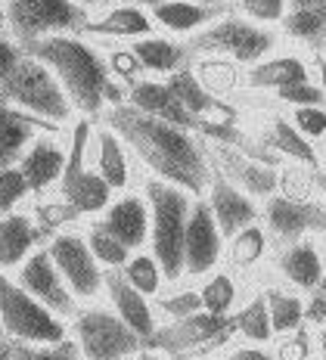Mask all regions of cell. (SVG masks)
Returning <instances> with one entry per match:
<instances>
[{
    "mask_svg": "<svg viewBox=\"0 0 326 360\" xmlns=\"http://www.w3.org/2000/svg\"><path fill=\"white\" fill-rule=\"evenodd\" d=\"M106 124L115 127L118 137L125 140V146L156 177L184 186L193 196H206L208 180H211V165L206 162V153L196 143L189 127L146 115V112L134 109L131 103L109 106Z\"/></svg>",
    "mask_w": 326,
    "mask_h": 360,
    "instance_id": "cell-1",
    "label": "cell"
},
{
    "mask_svg": "<svg viewBox=\"0 0 326 360\" xmlns=\"http://www.w3.org/2000/svg\"><path fill=\"white\" fill-rule=\"evenodd\" d=\"M28 53L41 59L47 69L59 78L65 96L72 106L84 115H100L106 106H118L125 103V90L109 78V65L94 47H87L78 37H37V41L25 44Z\"/></svg>",
    "mask_w": 326,
    "mask_h": 360,
    "instance_id": "cell-2",
    "label": "cell"
},
{
    "mask_svg": "<svg viewBox=\"0 0 326 360\" xmlns=\"http://www.w3.org/2000/svg\"><path fill=\"white\" fill-rule=\"evenodd\" d=\"M143 193L149 202V252L162 264L165 280L177 283L184 276V233L196 196L162 177H149Z\"/></svg>",
    "mask_w": 326,
    "mask_h": 360,
    "instance_id": "cell-3",
    "label": "cell"
},
{
    "mask_svg": "<svg viewBox=\"0 0 326 360\" xmlns=\"http://www.w3.org/2000/svg\"><path fill=\"white\" fill-rule=\"evenodd\" d=\"M280 28L270 25H258V22L246 16H227V10L218 16L211 25H206L199 34L189 41V47L196 53H218L233 59L237 65L249 69V65L261 63L264 56H270L274 50H280Z\"/></svg>",
    "mask_w": 326,
    "mask_h": 360,
    "instance_id": "cell-4",
    "label": "cell"
},
{
    "mask_svg": "<svg viewBox=\"0 0 326 360\" xmlns=\"http://www.w3.org/2000/svg\"><path fill=\"white\" fill-rule=\"evenodd\" d=\"M0 103L19 106L37 118H47V122H65L75 109L59 78L32 53L28 59H19L16 72L0 84Z\"/></svg>",
    "mask_w": 326,
    "mask_h": 360,
    "instance_id": "cell-5",
    "label": "cell"
},
{
    "mask_svg": "<svg viewBox=\"0 0 326 360\" xmlns=\"http://www.w3.org/2000/svg\"><path fill=\"white\" fill-rule=\"evenodd\" d=\"M0 326L19 342L28 345H56L65 335V326L47 304H41L22 283H13L0 270Z\"/></svg>",
    "mask_w": 326,
    "mask_h": 360,
    "instance_id": "cell-6",
    "label": "cell"
},
{
    "mask_svg": "<svg viewBox=\"0 0 326 360\" xmlns=\"http://www.w3.org/2000/svg\"><path fill=\"white\" fill-rule=\"evenodd\" d=\"M6 22L22 44H32L47 34L81 32L87 13L78 0H10Z\"/></svg>",
    "mask_w": 326,
    "mask_h": 360,
    "instance_id": "cell-7",
    "label": "cell"
},
{
    "mask_svg": "<svg viewBox=\"0 0 326 360\" xmlns=\"http://www.w3.org/2000/svg\"><path fill=\"white\" fill-rule=\"evenodd\" d=\"M75 342H78L81 354L94 360L131 357L143 351L140 335L115 311H103V307H90L75 317Z\"/></svg>",
    "mask_w": 326,
    "mask_h": 360,
    "instance_id": "cell-8",
    "label": "cell"
},
{
    "mask_svg": "<svg viewBox=\"0 0 326 360\" xmlns=\"http://www.w3.org/2000/svg\"><path fill=\"white\" fill-rule=\"evenodd\" d=\"M326 221V205L305 193H286L277 190L274 196L261 202V224L268 227L270 239L280 243H292L301 236H317V230Z\"/></svg>",
    "mask_w": 326,
    "mask_h": 360,
    "instance_id": "cell-9",
    "label": "cell"
},
{
    "mask_svg": "<svg viewBox=\"0 0 326 360\" xmlns=\"http://www.w3.org/2000/svg\"><path fill=\"white\" fill-rule=\"evenodd\" d=\"M227 239L206 196H196L184 233V276H206L224 261Z\"/></svg>",
    "mask_w": 326,
    "mask_h": 360,
    "instance_id": "cell-10",
    "label": "cell"
},
{
    "mask_svg": "<svg viewBox=\"0 0 326 360\" xmlns=\"http://www.w3.org/2000/svg\"><path fill=\"white\" fill-rule=\"evenodd\" d=\"M47 252L75 298H96L103 292L106 270L100 261L94 258L87 239H81L78 233H63L53 239Z\"/></svg>",
    "mask_w": 326,
    "mask_h": 360,
    "instance_id": "cell-11",
    "label": "cell"
},
{
    "mask_svg": "<svg viewBox=\"0 0 326 360\" xmlns=\"http://www.w3.org/2000/svg\"><path fill=\"white\" fill-rule=\"evenodd\" d=\"M274 274L289 289L308 295L311 289L326 283V255L317 236H301L292 243H280L274 255Z\"/></svg>",
    "mask_w": 326,
    "mask_h": 360,
    "instance_id": "cell-12",
    "label": "cell"
},
{
    "mask_svg": "<svg viewBox=\"0 0 326 360\" xmlns=\"http://www.w3.org/2000/svg\"><path fill=\"white\" fill-rule=\"evenodd\" d=\"M206 202L215 212V221L221 227L224 239H230L233 233H239L242 227L261 221V205L255 196H249L239 184H233L227 174H215L211 171L208 190H206Z\"/></svg>",
    "mask_w": 326,
    "mask_h": 360,
    "instance_id": "cell-13",
    "label": "cell"
},
{
    "mask_svg": "<svg viewBox=\"0 0 326 360\" xmlns=\"http://www.w3.org/2000/svg\"><path fill=\"white\" fill-rule=\"evenodd\" d=\"M264 149L270 159H286L292 168L305 171L311 177H320L323 162H320V146L314 140H308L299 127L292 124V118L286 112H277L268 122L264 131Z\"/></svg>",
    "mask_w": 326,
    "mask_h": 360,
    "instance_id": "cell-14",
    "label": "cell"
},
{
    "mask_svg": "<svg viewBox=\"0 0 326 360\" xmlns=\"http://www.w3.org/2000/svg\"><path fill=\"white\" fill-rule=\"evenodd\" d=\"M100 227L112 233L118 243H125L131 252L149 245V202L146 193H125V196L112 199L103 208Z\"/></svg>",
    "mask_w": 326,
    "mask_h": 360,
    "instance_id": "cell-15",
    "label": "cell"
},
{
    "mask_svg": "<svg viewBox=\"0 0 326 360\" xmlns=\"http://www.w3.org/2000/svg\"><path fill=\"white\" fill-rule=\"evenodd\" d=\"M19 283H22V289L32 292L41 304H47L53 314H75V302H78V298L65 286L63 274L53 264L50 252H35L32 258L25 261V267H22Z\"/></svg>",
    "mask_w": 326,
    "mask_h": 360,
    "instance_id": "cell-16",
    "label": "cell"
},
{
    "mask_svg": "<svg viewBox=\"0 0 326 360\" xmlns=\"http://www.w3.org/2000/svg\"><path fill=\"white\" fill-rule=\"evenodd\" d=\"M103 289L109 292L112 311H115L118 317L125 320V323L131 326L143 342L153 339V335L158 333V326H156V311H153V304H149V298L143 295L140 289H134L131 283H127V276L121 274V270H106Z\"/></svg>",
    "mask_w": 326,
    "mask_h": 360,
    "instance_id": "cell-17",
    "label": "cell"
},
{
    "mask_svg": "<svg viewBox=\"0 0 326 360\" xmlns=\"http://www.w3.org/2000/svg\"><path fill=\"white\" fill-rule=\"evenodd\" d=\"M125 103H131L134 109L146 112V115L165 118L171 124L189 127V131H199V122L187 112V106L177 100V94L168 87V81H156V78H137L131 81L125 94Z\"/></svg>",
    "mask_w": 326,
    "mask_h": 360,
    "instance_id": "cell-18",
    "label": "cell"
},
{
    "mask_svg": "<svg viewBox=\"0 0 326 360\" xmlns=\"http://www.w3.org/2000/svg\"><path fill=\"white\" fill-rule=\"evenodd\" d=\"M168 87L177 94V100L187 106L189 115L199 122V127L206 122H230L233 118V109L224 106L221 96L211 94V87L199 78V72H193L189 65L168 75Z\"/></svg>",
    "mask_w": 326,
    "mask_h": 360,
    "instance_id": "cell-19",
    "label": "cell"
},
{
    "mask_svg": "<svg viewBox=\"0 0 326 360\" xmlns=\"http://www.w3.org/2000/svg\"><path fill=\"white\" fill-rule=\"evenodd\" d=\"M308 78H314V72H311V53H299V50H286V53L274 50L261 63L246 69L249 84L255 90H268V94H274L280 87L299 84V81H308Z\"/></svg>",
    "mask_w": 326,
    "mask_h": 360,
    "instance_id": "cell-20",
    "label": "cell"
},
{
    "mask_svg": "<svg viewBox=\"0 0 326 360\" xmlns=\"http://www.w3.org/2000/svg\"><path fill=\"white\" fill-rule=\"evenodd\" d=\"M221 155H224V174L258 202L283 190V171L277 168L274 159H268V155L264 159H249V155L230 153V149H221Z\"/></svg>",
    "mask_w": 326,
    "mask_h": 360,
    "instance_id": "cell-21",
    "label": "cell"
},
{
    "mask_svg": "<svg viewBox=\"0 0 326 360\" xmlns=\"http://www.w3.org/2000/svg\"><path fill=\"white\" fill-rule=\"evenodd\" d=\"M227 6H208L196 4V0H158L156 6H149L156 28L168 34H199L206 25H211Z\"/></svg>",
    "mask_w": 326,
    "mask_h": 360,
    "instance_id": "cell-22",
    "label": "cell"
},
{
    "mask_svg": "<svg viewBox=\"0 0 326 360\" xmlns=\"http://www.w3.org/2000/svg\"><path fill=\"white\" fill-rule=\"evenodd\" d=\"M84 34H103V37H121V41H134V37L143 34H153L156 32V22L149 16L146 6L137 4H118L109 6L96 22H84L81 28Z\"/></svg>",
    "mask_w": 326,
    "mask_h": 360,
    "instance_id": "cell-23",
    "label": "cell"
},
{
    "mask_svg": "<svg viewBox=\"0 0 326 360\" xmlns=\"http://www.w3.org/2000/svg\"><path fill=\"white\" fill-rule=\"evenodd\" d=\"M131 53L137 56L140 69L149 72V75H171L177 69L187 65V56L193 53L189 44H180V41H171V37H158L153 34H143V37H134L131 41Z\"/></svg>",
    "mask_w": 326,
    "mask_h": 360,
    "instance_id": "cell-24",
    "label": "cell"
},
{
    "mask_svg": "<svg viewBox=\"0 0 326 360\" xmlns=\"http://www.w3.org/2000/svg\"><path fill=\"white\" fill-rule=\"evenodd\" d=\"M280 37L305 53L326 50V10L323 6H289L280 22Z\"/></svg>",
    "mask_w": 326,
    "mask_h": 360,
    "instance_id": "cell-25",
    "label": "cell"
},
{
    "mask_svg": "<svg viewBox=\"0 0 326 360\" xmlns=\"http://www.w3.org/2000/svg\"><path fill=\"white\" fill-rule=\"evenodd\" d=\"M63 184V196L65 202H69V212L75 214H96V212H103L106 205L112 202V186L106 184V177L100 174V171H90L87 165L78 171V174H72V177H65V180H59Z\"/></svg>",
    "mask_w": 326,
    "mask_h": 360,
    "instance_id": "cell-26",
    "label": "cell"
},
{
    "mask_svg": "<svg viewBox=\"0 0 326 360\" xmlns=\"http://www.w3.org/2000/svg\"><path fill=\"white\" fill-rule=\"evenodd\" d=\"M19 171L25 174L28 190H32V193L47 190L50 184H56V180L63 177V171H65V153L56 143H53V140L41 137V140H35L32 149H28L25 155H22Z\"/></svg>",
    "mask_w": 326,
    "mask_h": 360,
    "instance_id": "cell-27",
    "label": "cell"
},
{
    "mask_svg": "<svg viewBox=\"0 0 326 360\" xmlns=\"http://www.w3.org/2000/svg\"><path fill=\"white\" fill-rule=\"evenodd\" d=\"M96 171L106 177L112 190H127L131 184V162H127L125 140L112 124H103L96 134Z\"/></svg>",
    "mask_w": 326,
    "mask_h": 360,
    "instance_id": "cell-28",
    "label": "cell"
},
{
    "mask_svg": "<svg viewBox=\"0 0 326 360\" xmlns=\"http://www.w3.org/2000/svg\"><path fill=\"white\" fill-rule=\"evenodd\" d=\"M264 298H268L270 326H274L277 339L305 329V295H301L299 289H289V286H283V283H277V286L264 289Z\"/></svg>",
    "mask_w": 326,
    "mask_h": 360,
    "instance_id": "cell-29",
    "label": "cell"
},
{
    "mask_svg": "<svg viewBox=\"0 0 326 360\" xmlns=\"http://www.w3.org/2000/svg\"><path fill=\"white\" fill-rule=\"evenodd\" d=\"M274 245L277 243L270 239L268 227H264L261 221H255V224H249V227H242L239 233H233L230 239H227V255H230L233 267L252 270L274 252Z\"/></svg>",
    "mask_w": 326,
    "mask_h": 360,
    "instance_id": "cell-30",
    "label": "cell"
},
{
    "mask_svg": "<svg viewBox=\"0 0 326 360\" xmlns=\"http://www.w3.org/2000/svg\"><path fill=\"white\" fill-rule=\"evenodd\" d=\"M41 127V118L32 112H16L13 106L0 103V168H6V162L16 159L32 140V134Z\"/></svg>",
    "mask_w": 326,
    "mask_h": 360,
    "instance_id": "cell-31",
    "label": "cell"
},
{
    "mask_svg": "<svg viewBox=\"0 0 326 360\" xmlns=\"http://www.w3.org/2000/svg\"><path fill=\"white\" fill-rule=\"evenodd\" d=\"M233 335L255 345H270L277 339L274 326H270V314H268V298H264V289L255 292L249 302H242L237 311H233Z\"/></svg>",
    "mask_w": 326,
    "mask_h": 360,
    "instance_id": "cell-32",
    "label": "cell"
},
{
    "mask_svg": "<svg viewBox=\"0 0 326 360\" xmlns=\"http://www.w3.org/2000/svg\"><path fill=\"white\" fill-rule=\"evenodd\" d=\"M37 227L25 214H10L0 221V267H13L37 243Z\"/></svg>",
    "mask_w": 326,
    "mask_h": 360,
    "instance_id": "cell-33",
    "label": "cell"
},
{
    "mask_svg": "<svg viewBox=\"0 0 326 360\" xmlns=\"http://www.w3.org/2000/svg\"><path fill=\"white\" fill-rule=\"evenodd\" d=\"M199 298H202V307H206V311L230 317V314L237 311V304H239V283H237V276L215 267L211 274H206V283L199 286Z\"/></svg>",
    "mask_w": 326,
    "mask_h": 360,
    "instance_id": "cell-34",
    "label": "cell"
},
{
    "mask_svg": "<svg viewBox=\"0 0 326 360\" xmlns=\"http://www.w3.org/2000/svg\"><path fill=\"white\" fill-rule=\"evenodd\" d=\"M121 274L127 276V283H131L134 289H140L146 298H158L162 295V286L168 280H165V270L162 264L156 261L153 252H131V258H127V264L121 267Z\"/></svg>",
    "mask_w": 326,
    "mask_h": 360,
    "instance_id": "cell-35",
    "label": "cell"
},
{
    "mask_svg": "<svg viewBox=\"0 0 326 360\" xmlns=\"http://www.w3.org/2000/svg\"><path fill=\"white\" fill-rule=\"evenodd\" d=\"M87 245H90V252H94V258L103 264V270H121L127 264V258H131V249H127L125 243H118L112 233H106L100 224L90 227Z\"/></svg>",
    "mask_w": 326,
    "mask_h": 360,
    "instance_id": "cell-36",
    "label": "cell"
},
{
    "mask_svg": "<svg viewBox=\"0 0 326 360\" xmlns=\"http://www.w3.org/2000/svg\"><path fill=\"white\" fill-rule=\"evenodd\" d=\"M239 16L258 22V25L280 28L283 16L289 13V0H233Z\"/></svg>",
    "mask_w": 326,
    "mask_h": 360,
    "instance_id": "cell-37",
    "label": "cell"
},
{
    "mask_svg": "<svg viewBox=\"0 0 326 360\" xmlns=\"http://www.w3.org/2000/svg\"><path fill=\"white\" fill-rule=\"evenodd\" d=\"M286 115L292 118V124L305 134L308 140H314L317 146L323 143L326 137V103H317V106H295Z\"/></svg>",
    "mask_w": 326,
    "mask_h": 360,
    "instance_id": "cell-38",
    "label": "cell"
},
{
    "mask_svg": "<svg viewBox=\"0 0 326 360\" xmlns=\"http://www.w3.org/2000/svg\"><path fill=\"white\" fill-rule=\"evenodd\" d=\"M270 96H274L280 106H286V109H295V106H317V103H323V90H320V84H317L314 78L299 81V84H289V87H280V90H274Z\"/></svg>",
    "mask_w": 326,
    "mask_h": 360,
    "instance_id": "cell-39",
    "label": "cell"
},
{
    "mask_svg": "<svg viewBox=\"0 0 326 360\" xmlns=\"http://www.w3.org/2000/svg\"><path fill=\"white\" fill-rule=\"evenodd\" d=\"M158 311H165L171 320H184L189 314L202 311L199 289H180V292H174V295L158 298Z\"/></svg>",
    "mask_w": 326,
    "mask_h": 360,
    "instance_id": "cell-40",
    "label": "cell"
},
{
    "mask_svg": "<svg viewBox=\"0 0 326 360\" xmlns=\"http://www.w3.org/2000/svg\"><path fill=\"white\" fill-rule=\"evenodd\" d=\"M25 193L28 180L19 168H0V212H10Z\"/></svg>",
    "mask_w": 326,
    "mask_h": 360,
    "instance_id": "cell-41",
    "label": "cell"
},
{
    "mask_svg": "<svg viewBox=\"0 0 326 360\" xmlns=\"http://www.w3.org/2000/svg\"><path fill=\"white\" fill-rule=\"evenodd\" d=\"M305 326L311 333L326 326V283L305 295Z\"/></svg>",
    "mask_w": 326,
    "mask_h": 360,
    "instance_id": "cell-42",
    "label": "cell"
},
{
    "mask_svg": "<svg viewBox=\"0 0 326 360\" xmlns=\"http://www.w3.org/2000/svg\"><path fill=\"white\" fill-rule=\"evenodd\" d=\"M112 69L118 75H125V81H137V75L143 72L137 56L131 53V50H121V53H112Z\"/></svg>",
    "mask_w": 326,
    "mask_h": 360,
    "instance_id": "cell-43",
    "label": "cell"
},
{
    "mask_svg": "<svg viewBox=\"0 0 326 360\" xmlns=\"http://www.w3.org/2000/svg\"><path fill=\"white\" fill-rule=\"evenodd\" d=\"M16 65H19V50L13 47L6 37H0V84L16 72Z\"/></svg>",
    "mask_w": 326,
    "mask_h": 360,
    "instance_id": "cell-44",
    "label": "cell"
},
{
    "mask_svg": "<svg viewBox=\"0 0 326 360\" xmlns=\"http://www.w3.org/2000/svg\"><path fill=\"white\" fill-rule=\"evenodd\" d=\"M311 72H314V81L323 90V103H326V50H317L311 53Z\"/></svg>",
    "mask_w": 326,
    "mask_h": 360,
    "instance_id": "cell-45",
    "label": "cell"
},
{
    "mask_svg": "<svg viewBox=\"0 0 326 360\" xmlns=\"http://www.w3.org/2000/svg\"><path fill=\"white\" fill-rule=\"evenodd\" d=\"M314 345H317V354L326 357V326H323V329H317V333H314Z\"/></svg>",
    "mask_w": 326,
    "mask_h": 360,
    "instance_id": "cell-46",
    "label": "cell"
},
{
    "mask_svg": "<svg viewBox=\"0 0 326 360\" xmlns=\"http://www.w3.org/2000/svg\"><path fill=\"white\" fill-rule=\"evenodd\" d=\"M289 6H323L326 10V0H289Z\"/></svg>",
    "mask_w": 326,
    "mask_h": 360,
    "instance_id": "cell-47",
    "label": "cell"
},
{
    "mask_svg": "<svg viewBox=\"0 0 326 360\" xmlns=\"http://www.w3.org/2000/svg\"><path fill=\"white\" fill-rule=\"evenodd\" d=\"M112 4H115V0H112ZM118 4H137V6H146L149 10V6H156L158 0H118Z\"/></svg>",
    "mask_w": 326,
    "mask_h": 360,
    "instance_id": "cell-48",
    "label": "cell"
},
{
    "mask_svg": "<svg viewBox=\"0 0 326 360\" xmlns=\"http://www.w3.org/2000/svg\"><path fill=\"white\" fill-rule=\"evenodd\" d=\"M196 4H208V6H230L233 0H196Z\"/></svg>",
    "mask_w": 326,
    "mask_h": 360,
    "instance_id": "cell-49",
    "label": "cell"
},
{
    "mask_svg": "<svg viewBox=\"0 0 326 360\" xmlns=\"http://www.w3.org/2000/svg\"><path fill=\"white\" fill-rule=\"evenodd\" d=\"M317 239H320V249H323V255H326V221H323V227L317 230Z\"/></svg>",
    "mask_w": 326,
    "mask_h": 360,
    "instance_id": "cell-50",
    "label": "cell"
},
{
    "mask_svg": "<svg viewBox=\"0 0 326 360\" xmlns=\"http://www.w3.org/2000/svg\"><path fill=\"white\" fill-rule=\"evenodd\" d=\"M81 6H100V4H106V0H78Z\"/></svg>",
    "mask_w": 326,
    "mask_h": 360,
    "instance_id": "cell-51",
    "label": "cell"
},
{
    "mask_svg": "<svg viewBox=\"0 0 326 360\" xmlns=\"http://www.w3.org/2000/svg\"><path fill=\"white\" fill-rule=\"evenodd\" d=\"M320 162H323V171H326V137H323V143H320Z\"/></svg>",
    "mask_w": 326,
    "mask_h": 360,
    "instance_id": "cell-52",
    "label": "cell"
},
{
    "mask_svg": "<svg viewBox=\"0 0 326 360\" xmlns=\"http://www.w3.org/2000/svg\"><path fill=\"white\" fill-rule=\"evenodd\" d=\"M4 16H6V13H4V0H0V22H4Z\"/></svg>",
    "mask_w": 326,
    "mask_h": 360,
    "instance_id": "cell-53",
    "label": "cell"
},
{
    "mask_svg": "<svg viewBox=\"0 0 326 360\" xmlns=\"http://www.w3.org/2000/svg\"><path fill=\"white\" fill-rule=\"evenodd\" d=\"M0 339H4V335H0Z\"/></svg>",
    "mask_w": 326,
    "mask_h": 360,
    "instance_id": "cell-54",
    "label": "cell"
}]
</instances>
